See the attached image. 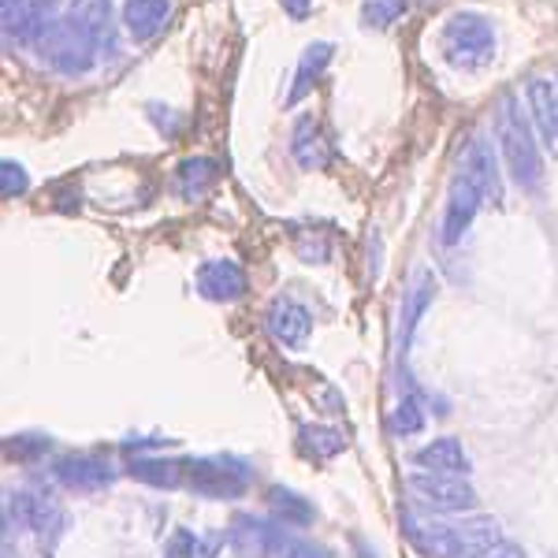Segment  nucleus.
I'll use <instances>...</instances> for the list:
<instances>
[{"label": "nucleus", "instance_id": "f257e3e1", "mask_svg": "<svg viewBox=\"0 0 558 558\" xmlns=\"http://www.w3.org/2000/svg\"><path fill=\"white\" fill-rule=\"evenodd\" d=\"M495 138H499V149L507 157V168L514 175V183L521 191H536L544 183V157H539V146L533 138V128L521 116V105L514 94H502L499 108H495Z\"/></svg>", "mask_w": 558, "mask_h": 558}, {"label": "nucleus", "instance_id": "f03ea898", "mask_svg": "<svg viewBox=\"0 0 558 558\" xmlns=\"http://www.w3.org/2000/svg\"><path fill=\"white\" fill-rule=\"evenodd\" d=\"M444 57L451 60L454 68H481L492 60L495 52V31L484 15L476 12H454L451 20L444 23Z\"/></svg>", "mask_w": 558, "mask_h": 558}, {"label": "nucleus", "instance_id": "7ed1b4c3", "mask_svg": "<svg viewBox=\"0 0 558 558\" xmlns=\"http://www.w3.org/2000/svg\"><path fill=\"white\" fill-rule=\"evenodd\" d=\"M38 49L60 75H86V71L94 68L97 45L83 26L68 15V20H52L49 31L38 38Z\"/></svg>", "mask_w": 558, "mask_h": 558}, {"label": "nucleus", "instance_id": "20e7f679", "mask_svg": "<svg viewBox=\"0 0 558 558\" xmlns=\"http://www.w3.org/2000/svg\"><path fill=\"white\" fill-rule=\"evenodd\" d=\"M186 488L202 499H239L250 488V470L239 458H197L186 465Z\"/></svg>", "mask_w": 558, "mask_h": 558}, {"label": "nucleus", "instance_id": "39448f33", "mask_svg": "<svg viewBox=\"0 0 558 558\" xmlns=\"http://www.w3.org/2000/svg\"><path fill=\"white\" fill-rule=\"evenodd\" d=\"M407 484L428 510H444V514H462V510H473L476 502H481V499H476V492H473V484L462 481V476L413 473Z\"/></svg>", "mask_w": 558, "mask_h": 558}, {"label": "nucleus", "instance_id": "423d86ee", "mask_svg": "<svg viewBox=\"0 0 558 558\" xmlns=\"http://www.w3.org/2000/svg\"><path fill=\"white\" fill-rule=\"evenodd\" d=\"M228 547L235 558H276L283 551V529L254 514H235L228 525Z\"/></svg>", "mask_w": 558, "mask_h": 558}, {"label": "nucleus", "instance_id": "0eeeda50", "mask_svg": "<svg viewBox=\"0 0 558 558\" xmlns=\"http://www.w3.org/2000/svg\"><path fill=\"white\" fill-rule=\"evenodd\" d=\"M265 328L279 347L302 350L313 336V317L299 299L279 294V299L268 302V310H265Z\"/></svg>", "mask_w": 558, "mask_h": 558}, {"label": "nucleus", "instance_id": "6e6552de", "mask_svg": "<svg viewBox=\"0 0 558 558\" xmlns=\"http://www.w3.org/2000/svg\"><path fill=\"white\" fill-rule=\"evenodd\" d=\"M488 202V197L481 194V186L473 183V179H465L462 172L454 175L451 183V194H447V205H444V223H439V242L444 246H454L458 239L470 231L473 216L481 213V205Z\"/></svg>", "mask_w": 558, "mask_h": 558}, {"label": "nucleus", "instance_id": "1a4fd4ad", "mask_svg": "<svg viewBox=\"0 0 558 558\" xmlns=\"http://www.w3.org/2000/svg\"><path fill=\"white\" fill-rule=\"evenodd\" d=\"M525 101H529V116H533L539 142L558 157V83L555 78L533 75L525 83Z\"/></svg>", "mask_w": 558, "mask_h": 558}, {"label": "nucleus", "instance_id": "9d476101", "mask_svg": "<svg viewBox=\"0 0 558 558\" xmlns=\"http://www.w3.org/2000/svg\"><path fill=\"white\" fill-rule=\"evenodd\" d=\"M197 291L209 302H235L246 294V272L228 257L205 260V265L197 268Z\"/></svg>", "mask_w": 558, "mask_h": 558}, {"label": "nucleus", "instance_id": "9b49d317", "mask_svg": "<svg viewBox=\"0 0 558 558\" xmlns=\"http://www.w3.org/2000/svg\"><path fill=\"white\" fill-rule=\"evenodd\" d=\"M458 172H462L465 179H473L488 202H499V197H502L499 165H495L492 142L484 138V134H473V138H470V146H465V153H462V165H458Z\"/></svg>", "mask_w": 558, "mask_h": 558}, {"label": "nucleus", "instance_id": "f8f14e48", "mask_svg": "<svg viewBox=\"0 0 558 558\" xmlns=\"http://www.w3.org/2000/svg\"><path fill=\"white\" fill-rule=\"evenodd\" d=\"M57 481L71 492H101L116 481V473L97 454H68L57 462Z\"/></svg>", "mask_w": 558, "mask_h": 558}, {"label": "nucleus", "instance_id": "ddd939ff", "mask_svg": "<svg viewBox=\"0 0 558 558\" xmlns=\"http://www.w3.org/2000/svg\"><path fill=\"white\" fill-rule=\"evenodd\" d=\"M436 299V276H432V268H417L410 279V291L402 294V313H399V350L407 354L410 350V339L413 331H417L421 317H425V310Z\"/></svg>", "mask_w": 558, "mask_h": 558}, {"label": "nucleus", "instance_id": "4468645a", "mask_svg": "<svg viewBox=\"0 0 558 558\" xmlns=\"http://www.w3.org/2000/svg\"><path fill=\"white\" fill-rule=\"evenodd\" d=\"M413 465L425 473H439V476H462L470 470V458H465V447L458 444L454 436H439L413 454Z\"/></svg>", "mask_w": 558, "mask_h": 558}, {"label": "nucleus", "instance_id": "2eb2a0df", "mask_svg": "<svg viewBox=\"0 0 558 558\" xmlns=\"http://www.w3.org/2000/svg\"><path fill=\"white\" fill-rule=\"evenodd\" d=\"M8 514H15V521H20L23 529H31V533H52V529L64 521L60 507L49 499V495H34V492L12 495V502H8Z\"/></svg>", "mask_w": 558, "mask_h": 558}, {"label": "nucleus", "instance_id": "dca6fc26", "mask_svg": "<svg viewBox=\"0 0 558 558\" xmlns=\"http://www.w3.org/2000/svg\"><path fill=\"white\" fill-rule=\"evenodd\" d=\"M172 20V0H128L123 4V23L134 41H149Z\"/></svg>", "mask_w": 558, "mask_h": 558}, {"label": "nucleus", "instance_id": "f3484780", "mask_svg": "<svg viewBox=\"0 0 558 558\" xmlns=\"http://www.w3.org/2000/svg\"><path fill=\"white\" fill-rule=\"evenodd\" d=\"M410 539L425 558H462V544H458L454 525H439V521H417L407 514Z\"/></svg>", "mask_w": 558, "mask_h": 558}, {"label": "nucleus", "instance_id": "a211bd4d", "mask_svg": "<svg viewBox=\"0 0 558 558\" xmlns=\"http://www.w3.org/2000/svg\"><path fill=\"white\" fill-rule=\"evenodd\" d=\"M291 157L299 160L305 172H313V168H324L328 165V138L320 134V123L313 120V116H302L299 123H294L291 131Z\"/></svg>", "mask_w": 558, "mask_h": 558}, {"label": "nucleus", "instance_id": "6ab92c4d", "mask_svg": "<svg viewBox=\"0 0 558 558\" xmlns=\"http://www.w3.org/2000/svg\"><path fill=\"white\" fill-rule=\"evenodd\" d=\"M220 175V165L213 157H186L175 165V194L183 202H202L209 194V186Z\"/></svg>", "mask_w": 558, "mask_h": 558}, {"label": "nucleus", "instance_id": "aec40b11", "mask_svg": "<svg viewBox=\"0 0 558 558\" xmlns=\"http://www.w3.org/2000/svg\"><path fill=\"white\" fill-rule=\"evenodd\" d=\"M71 20L94 38L97 49H112V0H71Z\"/></svg>", "mask_w": 558, "mask_h": 558}, {"label": "nucleus", "instance_id": "412c9836", "mask_svg": "<svg viewBox=\"0 0 558 558\" xmlns=\"http://www.w3.org/2000/svg\"><path fill=\"white\" fill-rule=\"evenodd\" d=\"M328 64H331V41L305 45V52L299 60V71H294V86H291V94H287V105H299L302 97L317 86V78L324 75V68H328Z\"/></svg>", "mask_w": 558, "mask_h": 558}, {"label": "nucleus", "instance_id": "4be33fe9", "mask_svg": "<svg viewBox=\"0 0 558 558\" xmlns=\"http://www.w3.org/2000/svg\"><path fill=\"white\" fill-rule=\"evenodd\" d=\"M454 529H458V544H462V558H481V555H488L492 547L502 544L499 521L495 518H473Z\"/></svg>", "mask_w": 558, "mask_h": 558}, {"label": "nucleus", "instance_id": "5701e85b", "mask_svg": "<svg viewBox=\"0 0 558 558\" xmlns=\"http://www.w3.org/2000/svg\"><path fill=\"white\" fill-rule=\"evenodd\" d=\"M268 510L276 514L279 525H294V529L313 525V518H317L313 502L302 499V495L291 492V488H272V492H268Z\"/></svg>", "mask_w": 558, "mask_h": 558}, {"label": "nucleus", "instance_id": "b1692460", "mask_svg": "<svg viewBox=\"0 0 558 558\" xmlns=\"http://www.w3.org/2000/svg\"><path fill=\"white\" fill-rule=\"evenodd\" d=\"M131 476L142 484H153V488H175L183 481V465L168 462V458H134Z\"/></svg>", "mask_w": 558, "mask_h": 558}, {"label": "nucleus", "instance_id": "393cba45", "mask_svg": "<svg viewBox=\"0 0 558 558\" xmlns=\"http://www.w3.org/2000/svg\"><path fill=\"white\" fill-rule=\"evenodd\" d=\"M410 12V0H365L362 4V26L368 31H387Z\"/></svg>", "mask_w": 558, "mask_h": 558}, {"label": "nucleus", "instance_id": "a878e982", "mask_svg": "<svg viewBox=\"0 0 558 558\" xmlns=\"http://www.w3.org/2000/svg\"><path fill=\"white\" fill-rule=\"evenodd\" d=\"M302 447L310 451L313 458H336L339 451L347 447L343 432L339 428H328V425H305L302 428Z\"/></svg>", "mask_w": 558, "mask_h": 558}, {"label": "nucleus", "instance_id": "bb28decb", "mask_svg": "<svg viewBox=\"0 0 558 558\" xmlns=\"http://www.w3.org/2000/svg\"><path fill=\"white\" fill-rule=\"evenodd\" d=\"M387 428H391L395 436H413V432L425 428V410H421L417 395H407V399H399V407H395L391 417H387Z\"/></svg>", "mask_w": 558, "mask_h": 558}, {"label": "nucleus", "instance_id": "cd10ccee", "mask_svg": "<svg viewBox=\"0 0 558 558\" xmlns=\"http://www.w3.org/2000/svg\"><path fill=\"white\" fill-rule=\"evenodd\" d=\"M26 191H31V175H26V168L15 165V160H0V194L23 197Z\"/></svg>", "mask_w": 558, "mask_h": 558}, {"label": "nucleus", "instance_id": "c85d7f7f", "mask_svg": "<svg viewBox=\"0 0 558 558\" xmlns=\"http://www.w3.org/2000/svg\"><path fill=\"white\" fill-rule=\"evenodd\" d=\"M8 451H12L15 458H31V454H41L49 451V439H38V436H20L8 444Z\"/></svg>", "mask_w": 558, "mask_h": 558}, {"label": "nucleus", "instance_id": "c756f323", "mask_svg": "<svg viewBox=\"0 0 558 558\" xmlns=\"http://www.w3.org/2000/svg\"><path fill=\"white\" fill-rule=\"evenodd\" d=\"M279 4H283V12L291 15L294 23H302L305 15L313 12V0H279Z\"/></svg>", "mask_w": 558, "mask_h": 558}, {"label": "nucleus", "instance_id": "7c9ffc66", "mask_svg": "<svg viewBox=\"0 0 558 558\" xmlns=\"http://www.w3.org/2000/svg\"><path fill=\"white\" fill-rule=\"evenodd\" d=\"M287 558H331L324 547H317V544H299V547H291L287 551Z\"/></svg>", "mask_w": 558, "mask_h": 558}, {"label": "nucleus", "instance_id": "2f4dec72", "mask_svg": "<svg viewBox=\"0 0 558 558\" xmlns=\"http://www.w3.org/2000/svg\"><path fill=\"white\" fill-rule=\"evenodd\" d=\"M481 558H525V551H521L518 544H499V547H492V551L481 555Z\"/></svg>", "mask_w": 558, "mask_h": 558}, {"label": "nucleus", "instance_id": "473e14b6", "mask_svg": "<svg viewBox=\"0 0 558 558\" xmlns=\"http://www.w3.org/2000/svg\"><path fill=\"white\" fill-rule=\"evenodd\" d=\"M186 547H191V536H175L172 555H168V558H194L191 551H186Z\"/></svg>", "mask_w": 558, "mask_h": 558}]
</instances>
